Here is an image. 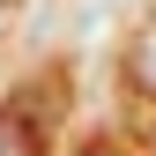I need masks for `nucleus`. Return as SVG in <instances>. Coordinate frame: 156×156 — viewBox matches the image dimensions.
<instances>
[{"mask_svg":"<svg viewBox=\"0 0 156 156\" xmlns=\"http://www.w3.org/2000/svg\"><path fill=\"white\" fill-rule=\"evenodd\" d=\"M126 82H134V97L156 104V23L134 30V45H126Z\"/></svg>","mask_w":156,"mask_h":156,"instance_id":"obj_1","label":"nucleus"},{"mask_svg":"<svg viewBox=\"0 0 156 156\" xmlns=\"http://www.w3.org/2000/svg\"><path fill=\"white\" fill-rule=\"evenodd\" d=\"M37 141H45V126H37L23 104L0 112V156H37Z\"/></svg>","mask_w":156,"mask_h":156,"instance_id":"obj_2","label":"nucleus"},{"mask_svg":"<svg viewBox=\"0 0 156 156\" xmlns=\"http://www.w3.org/2000/svg\"><path fill=\"white\" fill-rule=\"evenodd\" d=\"M82 156H126V149H112V141H89V149H82Z\"/></svg>","mask_w":156,"mask_h":156,"instance_id":"obj_3","label":"nucleus"}]
</instances>
